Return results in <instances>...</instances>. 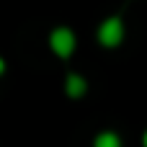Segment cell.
<instances>
[{
  "label": "cell",
  "mask_w": 147,
  "mask_h": 147,
  "mask_svg": "<svg viewBox=\"0 0 147 147\" xmlns=\"http://www.w3.org/2000/svg\"><path fill=\"white\" fill-rule=\"evenodd\" d=\"M145 147H147V132H145Z\"/></svg>",
  "instance_id": "obj_6"
},
{
  "label": "cell",
  "mask_w": 147,
  "mask_h": 147,
  "mask_svg": "<svg viewBox=\"0 0 147 147\" xmlns=\"http://www.w3.org/2000/svg\"><path fill=\"white\" fill-rule=\"evenodd\" d=\"M3 70H5V62H3V57H0V75H3Z\"/></svg>",
  "instance_id": "obj_5"
},
{
  "label": "cell",
  "mask_w": 147,
  "mask_h": 147,
  "mask_svg": "<svg viewBox=\"0 0 147 147\" xmlns=\"http://www.w3.org/2000/svg\"><path fill=\"white\" fill-rule=\"evenodd\" d=\"M93 147H121V140L114 134V132H103L96 137V145Z\"/></svg>",
  "instance_id": "obj_4"
},
{
  "label": "cell",
  "mask_w": 147,
  "mask_h": 147,
  "mask_svg": "<svg viewBox=\"0 0 147 147\" xmlns=\"http://www.w3.org/2000/svg\"><path fill=\"white\" fill-rule=\"evenodd\" d=\"M83 93H85V80H83L80 75H70V78H67V96L80 98Z\"/></svg>",
  "instance_id": "obj_3"
},
{
  "label": "cell",
  "mask_w": 147,
  "mask_h": 147,
  "mask_svg": "<svg viewBox=\"0 0 147 147\" xmlns=\"http://www.w3.org/2000/svg\"><path fill=\"white\" fill-rule=\"evenodd\" d=\"M121 39H124V21L119 16H111L98 26V41L103 47H116L121 44Z\"/></svg>",
  "instance_id": "obj_1"
},
{
  "label": "cell",
  "mask_w": 147,
  "mask_h": 147,
  "mask_svg": "<svg viewBox=\"0 0 147 147\" xmlns=\"http://www.w3.org/2000/svg\"><path fill=\"white\" fill-rule=\"evenodd\" d=\"M49 47H52V52H54L57 57H70V54L75 52V34H72L70 28L59 26V28L52 31V36H49Z\"/></svg>",
  "instance_id": "obj_2"
}]
</instances>
